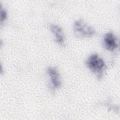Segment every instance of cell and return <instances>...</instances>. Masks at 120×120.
Listing matches in <instances>:
<instances>
[{"instance_id": "obj_1", "label": "cell", "mask_w": 120, "mask_h": 120, "mask_svg": "<svg viewBox=\"0 0 120 120\" xmlns=\"http://www.w3.org/2000/svg\"><path fill=\"white\" fill-rule=\"evenodd\" d=\"M86 65L98 79H101L106 70L104 60L97 53H93L89 56L86 61Z\"/></svg>"}, {"instance_id": "obj_2", "label": "cell", "mask_w": 120, "mask_h": 120, "mask_svg": "<svg viewBox=\"0 0 120 120\" xmlns=\"http://www.w3.org/2000/svg\"><path fill=\"white\" fill-rule=\"evenodd\" d=\"M75 36L79 38H90L96 33L95 30L82 19L75 21L73 26Z\"/></svg>"}, {"instance_id": "obj_3", "label": "cell", "mask_w": 120, "mask_h": 120, "mask_svg": "<svg viewBox=\"0 0 120 120\" xmlns=\"http://www.w3.org/2000/svg\"><path fill=\"white\" fill-rule=\"evenodd\" d=\"M47 72L50 78L52 89L55 90L59 89L61 85V82L60 74L57 69L54 67H49L47 69Z\"/></svg>"}, {"instance_id": "obj_4", "label": "cell", "mask_w": 120, "mask_h": 120, "mask_svg": "<svg viewBox=\"0 0 120 120\" xmlns=\"http://www.w3.org/2000/svg\"><path fill=\"white\" fill-rule=\"evenodd\" d=\"M103 45L107 50L113 51L118 46L117 40L116 37L112 32L106 33L103 38Z\"/></svg>"}, {"instance_id": "obj_5", "label": "cell", "mask_w": 120, "mask_h": 120, "mask_svg": "<svg viewBox=\"0 0 120 120\" xmlns=\"http://www.w3.org/2000/svg\"><path fill=\"white\" fill-rule=\"evenodd\" d=\"M50 29L55 36L56 42L60 45L63 46L65 45V37L61 28L56 24H51Z\"/></svg>"}, {"instance_id": "obj_6", "label": "cell", "mask_w": 120, "mask_h": 120, "mask_svg": "<svg viewBox=\"0 0 120 120\" xmlns=\"http://www.w3.org/2000/svg\"><path fill=\"white\" fill-rule=\"evenodd\" d=\"M7 17V12L5 9H3L1 8L0 9V21L2 22L6 19Z\"/></svg>"}]
</instances>
